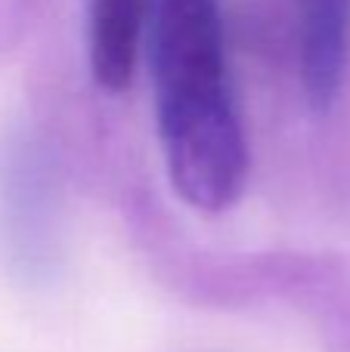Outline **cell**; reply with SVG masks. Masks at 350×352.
Returning <instances> with one entry per match:
<instances>
[{"mask_svg":"<svg viewBox=\"0 0 350 352\" xmlns=\"http://www.w3.org/2000/svg\"><path fill=\"white\" fill-rule=\"evenodd\" d=\"M140 56L174 192L205 213L233 207L248 179V140L229 74L223 0H152Z\"/></svg>","mask_w":350,"mask_h":352,"instance_id":"6da1fadb","label":"cell"},{"mask_svg":"<svg viewBox=\"0 0 350 352\" xmlns=\"http://www.w3.org/2000/svg\"><path fill=\"white\" fill-rule=\"evenodd\" d=\"M307 102L329 111L350 72V0H291Z\"/></svg>","mask_w":350,"mask_h":352,"instance_id":"7a4b0ae2","label":"cell"},{"mask_svg":"<svg viewBox=\"0 0 350 352\" xmlns=\"http://www.w3.org/2000/svg\"><path fill=\"white\" fill-rule=\"evenodd\" d=\"M152 0H87V62L99 90L130 87Z\"/></svg>","mask_w":350,"mask_h":352,"instance_id":"3957f363","label":"cell"}]
</instances>
